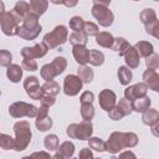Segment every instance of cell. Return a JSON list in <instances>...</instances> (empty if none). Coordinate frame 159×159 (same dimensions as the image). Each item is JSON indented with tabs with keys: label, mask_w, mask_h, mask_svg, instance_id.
<instances>
[{
	"label": "cell",
	"mask_w": 159,
	"mask_h": 159,
	"mask_svg": "<svg viewBox=\"0 0 159 159\" xmlns=\"http://www.w3.org/2000/svg\"><path fill=\"white\" fill-rule=\"evenodd\" d=\"M72 55L75 57V61L80 66H86L88 63V57H89V50L86 46H73L72 48Z\"/></svg>",
	"instance_id": "cell-16"
},
{
	"label": "cell",
	"mask_w": 159,
	"mask_h": 159,
	"mask_svg": "<svg viewBox=\"0 0 159 159\" xmlns=\"http://www.w3.org/2000/svg\"><path fill=\"white\" fill-rule=\"evenodd\" d=\"M21 67L25 71H36L37 70V62H36V60L24 58L22 60V63H21Z\"/></svg>",
	"instance_id": "cell-45"
},
{
	"label": "cell",
	"mask_w": 159,
	"mask_h": 159,
	"mask_svg": "<svg viewBox=\"0 0 159 159\" xmlns=\"http://www.w3.org/2000/svg\"><path fill=\"white\" fill-rule=\"evenodd\" d=\"M93 159H102V158H93Z\"/></svg>",
	"instance_id": "cell-57"
},
{
	"label": "cell",
	"mask_w": 159,
	"mask_h": 159,
	"mask_svg": "<svg viewBox=\"0 0 159 159\" xmlns=\"http://www.w3.org/2000/svg\"><path fill=\"white\" fill-rule=\"evenodd\" d=\"M60 4H63V5L68 6V7H72V6H76L77 5V1H62Z\"/></svg>",
	"instance_id": "cell-52"
},
{
	"label": "cell",
	"mask_w": 159,
	"mask_h": 159,
	"mask_svg": "<svg viewBox=\"0 0 159 159\" xmlns=\"http://www.w3.org/2000/svg\"><path fill=\"white\" fill-rule=\"evenodd\" d=\"M22 67L20 66V65H16V63H11L9 67H7V70H6V76H7V78L11 81V82H14V83H17V82H20V80L22 78Z\"/></svg>",
	"instance_id": "cell-19"
},
{
	"label": "cell",
	"mask_w": 159,
	"mask_h": 159,
	"mask_svg": "<svg viewBox=\"0 0 159 159\" xmlns=\"http://www.w3.org/2000/svg\"><path fill=\"white\" fill-rule=\"evenodd\" d=\"M81 116L83 120L91 122L94 117V107L92 103H81Z\"/></svg>",
	"instance_id": "cell-32"
},
{
	"label": "cell",
	"mask_w": 159,
	"mask_h": 159,
	"mask_svg": "<svg viewBox=\"0 0 159 159\" xmlns=\"http://www.w3.org/2000/svg\"><path fill=\"white\" fill-rule=\"evenodd\" d=\"M132 104V111L134 112H138V113H143L145 112L148 108H150V104H152V101L148 96L143 97V98H138L133 102H130Z\"/></svg>",
	"instance_id": "cell-21"
},
{
	"label": "cell",
	"mask_w": 159,
	"mask_h": 159,
	"mask_svg": "<svg viewBox=\"0 0 159 159\" xmlns=\"http://www.w3.org/2000/svg\"><path fill=\"white\" fill-rule=\"evenodd\" d=\"M158 127H159V122H158V123H155L154 125H152V132H153V134H154L155 137H158V135H159V134H158V132H157Z\"/></svg>",
	"instance_id": "cell-53"
},
{
	"label": "cell",
	"mask_w": 159,
	"mask_h": 159,
	"mask_svg": "<svg viewBox=\"0 0 159 159\" xmlns=\"http://www.w3.org/2000/svg\"><path fill=\"white\" fill-rule=\"evenodd\" d=\"M98 103L103 111L109 112L117 104V96L113 91H111L108 88L102 89L99 92V96H98Z\"/></svg>",
	"instance_id": "cell-12"
},
{
	"label": "cell",
	"mask_w": 159,
	"mask_h": 159,
	"mask_svg": "<svg viewBox=\"0 0 159 159\" xmlns=\"http://www.w3.org/2000/svg\"><path fill=\"white\" fill-rule=\"evenodd\" d=\"M93 99H94V94H93V92H91V91H84V92L81 94V98H80L81 103H92Z\"/></svg>",
	"instance_id": "cell-47"
},
{
	"label": "cell",
	"mask_w": 159,
	"mask_h": 159,
	"mask_svg": "<svg viewBox=\"0 0 159 159\" xmlns=\"http://www.w3.org/2000/svg\"><path fill=\"white\" fill-rule=\"evenodd\" d=\"M88 148L96 152H106V144L98 137H91L88 139Z\"/></svg>",
	"instance_id": "cell-35"
},
{
	"label": "cell",
	"mask_w": 159,
	"mask_h": 159,
	"mask_svg": "<svg viewBox=\"0 0 159 159\" xmlns=\"http://www.w3.org/2000/svg\"><path fill=\"white\" fill-rule=\"evenodd\" d=\"M12 61V55L7 50H0V66L9 67Z\"/></svg>",
	"instance_id": "cell-44"
},
{
	"label": "cell",
	"mask_w": 159,
	"mask_h": 159,
	"mask_svg": "<svg viewBox=\"0 0 159 159\" xmlns=\"http://www.w3.org/2000/svg\"><path fill=\"white\" fill-rule=\"evenodd\" d=\"M142 120L145 125H154L159 122V112L155 108H148L145 112L142 113Z\"/></svg>",
	"instance_id": "cell-20"
},
{
	"label": "cell",
	"mask_w": 159,
	"mask_h": 159,
	"mask_svg": "<svg viewBox=\"0 0 159 159\" xmlns=\"http://www.w3.org/2000/svg\"><path fill=\"white\" fill-rule=\"evenodd\" d=\"M56 150L63 159H71L75 153V144L72 142H63Z\"/></svg>",
	"instance_id": "cell-24"
},
{
	"label": "cell",
	"mask_w": 159,
	"mask_h": 159,
	"mask_svg": "<svg viewBox=\"0 0 159 159\" xmlns=\"http://www.w3.org/2000/svg\"><path fill=\"white\" fill-rule=\"evenodd\" d=\"M93 133V125L91 122L82 120L81 123H72L67 127L66 134L72 139H80V140H88L92 137Z\"/></svg>",
	"instance_id": "cell-4"
},
{
	"label": "cell",
	"mask_w": 159,
	"mask_h": 159,
	"mask_svg": "<svg viewBox=\"0 0 159 159\" xmlns=\"http://www.w3.org/2000/svg\"><path fill=\"white\" fill-rule=\"evenodd\" d=\"M68 40L73 46H86L87 43V36L83 32H72Z\"/></svg>",
	"instance_id": "cell-33"
},
{
	"label": "cell",
	"mask_w": 159,
	"mask_h": 159,
	"mask_svg": "<svg viewBox=\"0 0 159 159\" xmlns=\"http://www.w3.org/2000/svg\"><path fill=\"white\" fill-rule=\"evenodd\" d=\"M40 75L42 77V80H45V82H50V81H53V78L56 77L55 75V71L52 70L51 65L50 63H46L41 67L40 70Z\"/></svg>",
	"instance_id": "cell-36"
},
{
	"label": "cell",
	"mask_w": 159,
	"mask_h": 159,
	"mask_svg": "<svg viewBox=\"0 0 159 159\" xmlns=\"http://www.w3.org/2000/svg\"><path fill=\"white\" fill-rule=\"evenodd\" d=\"M51 159H63V158H62L60 154H57V153H56L53 157H51Z\"/></svg>",
	"instance_id": "cell-55"
},
{
	"label": "cell",
	"mask_w": 159,
	"mask_h": 159,
	"mask_svg": "<svg viewBox=\"0 0 159 159\" xmlns=\"http://www.w3.org/2000/svg\"><path fill=\"white\" fill-rule=\"evenodd\" d=\"M12 11L22 20L25 16H27V15L30 14V5H29V2H26V1H17V2L15 4V6H14Z\"/></svg>",
	"instance_id": "cell-30"
},
{
	"label": "cell",
	"mask_w": 159,
	"mask_h": 159,
	"mask_svg": "<svg viewBox=\"0 0 159 159\" xmlns=\"http://www.w3.org/2000/svg\"><path fill=\"white\" fill-rule=\"evenodd\" d=\"M82 32L88 37V36H96L98 32H99V29L96 24L91 22V21H84V25H83V30Z\"/></svg>",
	"instance_id": "cell-40"
},
{
	"label": "cell",
	"mask_w": 159,
	"mask_h": 159,
	"mask_svg": "<svg viewBox=\"0 0 159 159\" xmlns=\"http://www.w3.org/2000/svg\"><path fill=\"white\" fill-rule=\"evenodd\" d=\"M9 113L12 118H21V117L34 118L37 114V107H35L34 104L19 101V102H14L9 107Z\"/></svg>",
	"instance_id": "cell-7"
},
{
	"label": "cell",
	"mask_w": 159,
	"mask_h": 159,
	"mask_svg": "<svg viewBox=\"0 0 159 159\" xmlns=\"http://www.w3.org/2000/svg\"><path fill=\"white\" fill-rule=\"evenodd\" d=\"M133 47L137 50V52H138L139 56L145 57V58H147L148 56H150L152 53H154V47H153V45H152L150 42H148V41H139V42H137Z\"/></svg>",
	"instance_id": "cell-22"
},
{
	"label": "cell",
	"mask_w": 159,
	"mask_h": 159,
	"mask_svg": "<svg viewBox=\"0 0 159 159\" xmlns=\"http://www.w3.org/2000/svg\"><path fill=\"white\" fill-rule=\"evenodd\" d=\"M108 116H109V118L112 119V120H119V119H122L124 116H123V113L118 109V107L117 106H114L109 112H108Z\"/></svg>",
	"instance_id": "cell-46"
},
{
	"label": "cell",
	"mask_w": 159,
	"mask_h": 159,
	"mask_svg": "<svg viewBox=\"0 0 159 159\" xmlns=\"http://www.w3.org/2000/svg\"><path fill=\"white\" fill-rule=\"evenodd\" d=\"M117 76H118L119 82H120L123 86H128L129 82H130L132 78H133V73H132V71H130L127 66H120V67L118 68Z\"/></svg>",
	"instance_id": "cell-27"
},
{
	"label": "cell",
	"mask_w": 159,
	"mask_h": 159,
	"mask_svg": "<svg viewBox=\"0 0 159 159\" xmlns=\"http://www.w3.org/2000/svg\"><path fill=\"white\" fill-rule=\"evenodd\" d=\"M91 12H92V16L97 20V22L103 27L111 26L114 21V15L112 10H109L108 6L97 4L94 0H93V6H92Z\"/></svg>",
	"instance_id": "cell-6"
},
{
	"label": "cell",
	"mask_w": 159,
	"mask_h": 159,
	"mask_svg": "<svg viewBox=\"0 0 159 159\" xmlns=\"http://www.w3.org/2000/svg\"><path fill=\"white\" fill-rule=\"evenodd\" d=\"M30 5V14L40 17L41 15H43L48 7V1L46 0H31L29 2Z\"/></svg>",
	"instance_id": "cell-17"
},
{
	"label": "cell",
	"mask_w": 159,
	"mask_h": 159,
	"mask_svg": "<svg viewBox=\"0 0 159 159\" xmlns=\"http://www.w3.org/2000/svg\"><path fill=\"white\" fill-rule=\"evenodd\" d=\"M70 29L73 30V32H82L83 30V25H84V21L81 16H72L70 19Z\"/></svg>",
	"instance_id": "cell-38"
},
{
	"label": "cell",
	"mask_w": 159,
	"mask_h": 159,
	"mask_svg": "<svg viewBox=\"0 0 159 159\" xmlns=\"http://www.w3.org/2000/svg\"><path fill=\"white\" fill-rule=\"evenodd\" d=\"M93 70L88 66H81L77 70V77L82 81V83H91L93 80Z\"/></svg>",
	"instance_id": "cell-25"
},
{
	"label": "cell",
	"mask_w": 159,
	"mask_h": 159,
	"mask_svg": "<svg viewBox=\"0 0 159 159\" xmlns=\"http://www.w3.org/2000/svg\"><path fill=\"white\" fill-rule=\"evenodd\" d=\"M48 48L47 46L41 42V43H36L32 47H22L21 50V56L27 60H35V58H41L47 53Z\"/></svg>",
	"instance_id": "cell-13"
},
{
	"label": "cell",
	"mask_w": 159,
	"mask_h": 159,
	"mask_svg": "<svg viewBox=\"0 0 159 159\" xmlns=\"http://www.w3.org/2000/svg\"><path fill=\"white\" fill-rule=\"evenodd\" d=\"M68 40V30L65 25H57L52 31L47 32L43 36V43L47 46V48H56L61 45H63Z\"/></svg>",
	"instance_id": "cell-3"
},
{
	"label": "cell",
	"mask_w": 159,
	"mask_h": 159,
	"mask_svg": "<svg viewBox=\"0 0 159 159\" xmlns=\"http://www.w3.org/2000/svg\"><path fill=\"white\" fill-rule=\"evenodd\" d=\"M145 66H147L148 70L157 71L159 68V55L152 53L150 56H148L147 60H145Z\"/></svg>",
	"instance_id": "cell-43"
},
{
	"label": "cell",
	"mask_w": 159,
	"mask_h": 159,
	"mask_svg": "<svg viewBox=\"0 0 159 159\" xmlns=\"http://www.w3.org/2000/svg\"><path fill=\"white\" fill-rule=\"evenodd\" d=\"M157 14L153 9H144L142 12H140V21L145 25V24H149L154 20H157Z\"/></svg>",
	"instance_id": "cell-39"
},
{
	"label": "cell",
	"mask_w": 159,
	"mask_h": 159,
	"mask_svg": "<svg viewBox=\"0 0 159 159\" xmlns=\"http://www.w3.org/2000/svg\"><path fill=\"white\" fill-rule=\"evenodd\" d=\"M143 83L152 91L158 92L159 91V75L157 71L153 70H147L143 73Z\"/></svg>",
	"instance_id": "cell-14"
},
{
	"label": "cell",
	"mask_w": 159,
	"mask_h": 159,
	"mask_svg": "<svg viewBox=\"0 0 159 159\" xmlns=\"http://www.w3.org/2000/svg\"><path fill=\"white\" fill-rule=\"evenodd\" d=\"M138 135L133 132H113L108 140L104 142L106 152L111 154H117L122 149L133 148L138 144Z\"/></svg>",
	"instance_id": "cell-1"
},
{
	"label": "cell",
	"mask_w": 159,
	"mask_h": 159,
	"mask_svg": "<svg viewBox=\"0 0 159 159\" xmlns=\"http://www.w3.org/2000/svg\"><path fill=\"white\" fill-rule=\"evenodd\" d=\"M50 65H51L52 70L55 71V75L58 76V75H61L66 70V67H67V60L65 57H62V56H58V57L53 58V61Z\"/></svg>",
	"instance_id": "cell-29"
},
{
	"label": "cell",
	"mask_w": 159,
	"mask_h": 159,
	"mask_svg": "<svg viewBox=\"0 0 159 159\" xmlns=\"http://www.w3.org/2000/svg\"><path fill=\"white\" fill-rule=\"evenodd\" d=\"M116 106H117L118 109L123 113L124 117H125V116H129V114L133 112V111H132V104H130V102L127 101L125 98H120Z\"/></svg>",
	"instance_id": "cell-42"
},
{
	"label": "cell",
	"mask_w": 159,
	"mask_h": 159,
	"mask_svg": "<svg viewBox=\"0 0 159 159\" xmlns=\"http://www.w3.org/2000/svg\"><path fill=\"white\" fill-rule=\"evenodd\" d=\"M118 159H137V157L132 150H125V152H122L119 154Z\"/></svg>",
	"instance_id": "cell-51"
},
{
	"label": "cell",
	"mask_w": 159,
	"mask_h": 159,
	"mask_svg": "<svg viewBox=\"0 0 159 159\" xmlns=\"http://www.w3.org/2000/svg\"><path fill=\"white\" fill-rule=\"evenodd\" d=\"M24 88H25L27 96L31 99L40 101L45 96L36 76H29V77H26L25 81H24Z\"/></svg>",
	"instance_id": "cell-8"
},
{
	"label": "cell",
	"mask_w": 159,
	"mask_h": 159,
	"mask_svg": "<svg viewBox=\"0 0 159 159\" xmlns=\"http://www.w3.org/2000/svg\"><path fill=\"white\" fill-rule=\"evenodd\" d=\"M148 87L143 82H138L135 84H132L124 89V98L129 102H133L138 98H143L147 96Z\"/></svg>",
	"instance_id": "cell-11"
},
{
	"label": "cell",
	"mask_w": 159,
	"mask_h": 159,
	"mask_svg": "<svg viewBox=\"0 0 159 159\" xmlns=\"http://www.w3.org/2000/svg\"><path fill=\"white\" fill-rule=\"evenodd\" d=\"M113 35L111 32H107V31H102V32H98L96 35V42L101 46V47H106V48H111L112 43H113Z\"/></svg>",
	"instance_id": "cell-23"
},
{
	"label": "cell",
	"mask_w": 159,
	"mask_h": 159,
	"mask_svg": "<svg viewBox=\"0 0 159 159\" xmlns=\"http://www.w3.org/2000/svg\"><path fill=\"white\" fill-rule=\"evenodd\" d=\"M123 57H124V61H125V65H127V67L130 70H133V68H137L138 66H139V63H140V56L138 55V52H137V50L133 47V46H129L127 50H125V52L123 53Z\"/></svg>",
	"instance_id": "cell-15"
},
{
	"label": "cell",
	"mask_w": 159,
	"mask_h": 159,
	"mask_svg": "<svg viewBox=\"0 0 159 159\" xmlns=\"http://www.w3.org/2000/svg\"><path fill=\"white\" fill-rule=\"evenodd\" d=\"M14 132H15V150L21 152L27 148V145L31 142V127L27 120H19L14 124Z\"/></svg>",
	"instance_id": "cell-2"
},
{
	"label": "cell",
	"mask_w": 159,
	"mask_h": 159,
	"mask_svg": "<svg viewBox=\"0 0 159 159\" xmlns=\"http://www.w3.org/2000/svg\"><path fill=\"white\" fill-rule=\"evenodd\" d=\"M30 158H31V159H51L50 153L43 152V150H40V152H34V153L30 155Z\"/></svg>",
	"instance_id": "cell-49"
},
{
	"label": "cell",
	"mask_w": 159,
	"mask_h": 159,
	"mask_svg": "<svg viewBox=\"0 0 159 159\" xmlns=\"http://www.w3.org/2000/svg\"><path fill=\"white\" fill-rule=\"evenodd\" d=\"M78 159H93V154H92V150L89 148H83L80 150V154H78Z\"/></svg>",
	"instance_id": "cell-50"
},
{
	"label": "cell",
	"mask_w": 159,
	"mask_h": 159,
	"mask_svg": "<svg viewBox=\"0 0 159 159\" xmlns=\"http://www.w3.org/2000/svg\"><path fill=\"white\" fill-rule=\"evenodd\" d=\"M24 30L26 31H36L39 29H42L41 25L39 24V17L32 15V14H29L27 16H25L21 21V25H20Z\"/></svg>",
	"instance_id": "cell-18"
},
{
	"label": "cell",
	"mask_w": 159,
	"mask_h": 159,
	"mask_svg": "<svg viewBox=\"0 0 159 159\" xmlns=\"http://www.w3.org/2000/svg\"><path fill=\"white\" fill-rule=\"evenodd\" d=\"M5 11V5H4V2L0 0V14H2Z\"/></svg>",
	"instance_id": "cell-54"
},
{
	"label": "cell",
	"mask_w": 159,
	"mask_h": 159,
	"mask_svg": "<svg viewBox=\"0 0 159 159\" xmlns=\"http://www.w3.org/2000/svg\"><path fill=\"white\" fill-rule=\"evenodd\" d=\"M41 88H42V92H43V94H46V96H51V97H56L58 93H60V84L57 83V82H55V81H50V82H45L42 86H41Z\"/></svg>",
	"instance_id": "cell-28"
},
{
	"label": "cell",
	"mask_w": 159,
	"mask_h": 159,
	"mask_svg": "<svg viewBox=\"0 0 159 159\" xmlns=\"http://www.w3.org/2000/svg\"><path fill=\"white\" fill-rule=\"evenodd\" d=\"M40 102H41V106H45V107L50 108L51 106L55 104L56 99H55V97H51V96H46V94H45V96L40 99Z\"/></svg>",
	"instance_id": "cell-48"
},
{
	"label": "cell",
	"mask_w": 159,
	"mask_h": 159,
	"mask_svg": "<svg viewBox=\"0 0 159 159\" xmlns=\"http://www.w3.org/2000/svg\"><path fill=\"white\" fill-rule=\"evenodd\" d=\"M35 125L40 132H47L52 128V119L48 117V108L47 107L41 106L40 108H37Z\"/></svg>",
	"instance_id": "cell-10"
},
{
	"label": "cell",
	"mask_w": 159,
	"mask_h": 159,
	"mask_svg": "<svg viewBox=\"0 0 159 159\" xmlns=\"http://www.w3.org/2000/svg\"><path fill=\"white\" fill-rule=\"evenodd\" d=\"M22 20L11 10V11H4L0 14V26L1 31L6 36H14L16 34V29L20 25Z\"/></svg>",
	"instance_id": "cell-5"
},
{
	"label": "cell",
	"mask_w": 159,
	"mask_h": 159,
	"mask_svg": "<svg viewBox=\"0 0 159 159\" xmlns=\"http://www.w3.org/2000/svg\"><path fill=\"white\" fill-rule=\"evenodd\" d=\"M88 62L92 66H102L103 62H104V55H103V52H101L98 50H89Z\"/></svg>",
	"instance_id": "cell-31"
},
{
	"label": "cell",
	"mask_w": 159,
	"mask_h": 159,
	"mask_svg": "<svg viewBox=\"0 0 159 159\" xmlns=\"http://www.w3.org/2000/svg\"><path fill=\"white\" fill-rule=\"evenodd\" d=\"M144 27H145L147 34L154 36L155 39L159 37V20L158 19L154 20V21H152V22H149V24H145Z\"/></svg>",
	"instance_id": "cell-41"
},
{
	"label": "cell",
	"mask_w": 159,
	"mask_h": 159,
	"mask_svg": "<svg viewBox=\"0 0 159 159\" xmlns=\"http://www.w3.org/2000/svg\"><path fill=\"white\" fill-rule=\"evenodd\" d=\"M82 81L77 77V75H67L63 80V92L66 96L75 97L82 89Z\"/></svg>",
	"instance_id": "cell-9"
},
{
	"label": "cell",
	"mask_w": 159,
	"mask_h": 159,
	"mask_svg": "<svg viewBox=\"0 0 159 159\" xmlns=\"http://www.w3.org/2000/svg\"><path fill=\"white\" fill-rule=\"evenodd\" d=\"M0 148L5 149V150H15V142L14 138H11L7 134H1L0 133Z\"/></svg>",
	"instance_id": "cell-37"
},
{
	"label": "cell",
	"mask_w": 159,
	"mask_h": 159,
	"mask_svg": "<svg viewBox=\"0 0 159 159\" xmlns=\"http://www.w3.org/2000/svg\"><path fill=\"white\" fill-rule=\"evenodd\" d=\"M43 145L47 150L53 152L58 148V137L56 134H48L43 139Z\"/></svg>",
	"instance_id": "cell-34"
},
{
	"label": "cell",
	"mask_w": 159,
	"mask_h": 159,
	"mask_svg": "<svg viewBox=\"0 0 159 159\" xmlns=\"http://www.w3.org/2000/svg\"><path fill=\"white\" fill-rule=\"evenodd\" d=\"M129 46H130V45H129V42H128L125 39H123V37H116V39L113 40V43H112L111 48H112L114 52L119 53V56H123V53L125 52V50H127Z\"/></svg>",
	"instance_id": "cell-26"
},
{
	"label": "cell",
	"mask_w": 159,
	"mask_h": 159,
	"mask_svg": "<svg viewBox=\"0 0 159 159\" xmlns=\"http://www.w3.org/2000/svg\"><path fill=\"white\" fill-rule=\"evenodd\" d=\"M21 159H31V158H30V155H27V157H24V158H21Z\"/></svg>",
	"instance_id": "cell-56"
}]
</instances>
